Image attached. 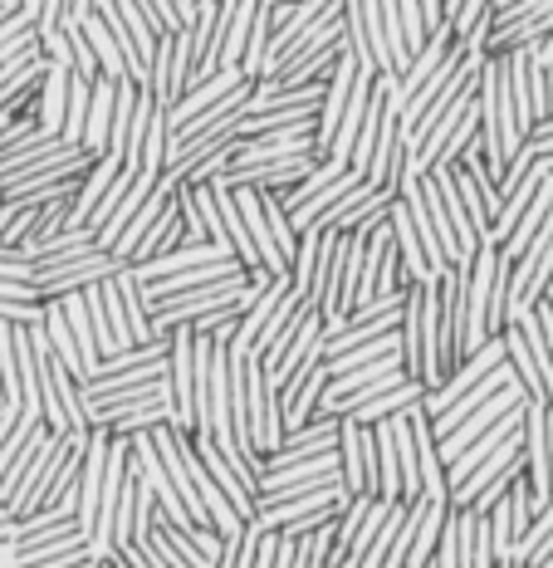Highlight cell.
<instances>
[{"mask_svg":"<svg viewBox=\"0 0 553 568\" xmlns=\"http://www.w3.org/2000/svg\"><path fill=\"white\" fill-rule=\"evenodd\" d=\"M0 10H6V16H16V10H20V0H0Z\"/></svg>","mask_w":553,"mask_h":568,"instance_id":"43","label":"cell"},{"mask_svg":"<svg viewBox=\"0 0 553 568\" xmlns=\"http://www.w3.org/2000/svg\"><path fill=\"white\" fill-rule=\"evenodd\" d=\"M117 260L109 251H74V255H64V260H44V265H34V290H40V304H54V300H64V294H79V290H89V284H103V280H113L117 275Z\"/></svg>","mask_w":553,"mask_h":568,"instance_id":"1","label":"cell"},{"mask_svg":"<svg viewBox=\"0 0 553 568\" xmlns=\"http://www.w3.org/2000/svg\"><path fill=\"white\" fill-rule=\"evenodd\" d=\"M0 304H40V290L25 280H0Z\"/></svg>","mask_w":553,"mask_h":568,"instance_id":"37","label":"cell"},{"mask_svg":"<svg viewBox=\"0 0 553 568\" xmlns=\"http://www.w3.org/2000/svg\"><path fill=\"white\" fill-rule=\"evenodd\" d=\"M0 211H6V192H0Z\"/></svg>","mask_w":553,"mask_h":568,"instance_id":"46","label":"cell"},{"mask_svg":"<svg viewBox=\"0 0 553 568\" xmlns=\"http://www.w3.org/2000/svg\"><path fill=\"white\" fill-rule=\"evenodd\" d=\"M534 69H539V74H553V30H549V40H539L534 44Z\"/></svg>","mask_w":553,"mask_h":568,"instance_id":"39","label":"cell"},{"mask_svg":"<svg viewBox=\"0 0 553 568\" xmlns=\"http://www.w3.org/2000/svg\"><path fill=\"white\" fill-rule=\"evenodd\" d=\"M240 84H245V74H240V69H221L216 79H206V84L186 89L182 99H176L172 109H167V133H182V128L192 123V118H202L206 109H216V103L226 99L231 89H240Z\"/></svg>","mask_w":553,"mask_h":568,"instance_id":"11","label":"cell"},{"mask_svg":"<svg viewBox=\"0 0 553 568\" xmlns=\"http://www.w3.org/2000/svg\"><path fill=\"white\" fill-rule=\"evenodd\" d=\"M64 103H69V69H44L40 79V133H64Z\"/></svg>","mask_w":553,"mask_h":568,"instance_id":"22","label":"cell"},{"mask_svg":"<svg viewBox=\"0 0 553 568\" xmlns=\"http://www.w3.org/2000/svg\"><path fill=\"white\" fill-rule=\"evenodd\" d=\"M152 529H157L162 539L172 544L176 554H182L192 568H216L221 564V535H211L206 525H186V529H172L162 525V519H152Z\"/></svg>","mask_w":553,"mask_h":568,"instance_id":"13","label":"cell"},{"mask_svg":"<svg viewBox=\"0 0 553 568\" xmlns=\"http://www.w3.org/2000/svg\"><path fill=\"white\" fill-rule=\"evenodd\" d=\"M549 304H553V294H549Z\"/></svg>","mask_w":553,"mask_h":568,"instance_id":"49","label":"cell"},{"mask_svg":"<svg viewBox=\"0 0 553 568\" xmlns=\"http://www.w3.org/2000/svg\"><path fill=\"white\" fill-rule=\"evenodd\" d=\"M338 525V519H334ZM334 525L319 529V535L294 539V568H328V544H334Z\"/></svg>","mask_w":553,"mask_h":568,"instance_id":"34","label":"cell"},{"mask_svg":"<svg viewBox=\"0 0 553 568\" xmlns=\"http://www.w3.org/2000/svg\"><path fill=\"white\" fill-rule=\"evenodd\" d=\"M324 452H338V417H314L309 426H299V432H285L279 452H269L260 460V476L265 470H279V466H294V460L324 456Z\"/></svg>","mask_w":553,"mask_h":568,"instance_id":"10","label":"cell"},{"mask_svg":"<svg viewBox=\"0 0 553 568\" xmlns=\"http://www.w3.org/2000/svg\"><path fill=\"white\" fill-rule=\"evenodd\" d=\"M10 525H16V519H10L6 510H0V535H6V529H10Z\"/></svg>","mask_w":553,"mask_h":568,"instance_id":"44","label":"cell"},{"mask_svg":"<svg viewBox=\"0 0 553 568\" xmlns=\"http://www.w3.org/2000/svg\"><path fill=\"white\" fill-rule=\"evenodd\" d=\"M421 397H427V387H421V383H411V377H407L402 387H392V393L372 397L368 407H358V412H352V422H358V426H378V422H392V417H402V412L421 407Z\"/></svg>","mask_w":553,"mask_h":568,"instance_id":"19","label":"cell"},{"mask_svg":"<svg viewBox=\"0 0 553 568\" xmlns=\"http://www.w3.org/2000/svg\"><path fill=\"white\" fill-rule=\"evenodd\" d=\"M117 284V300H123V314H127V338H133V348L137 343H152V318H147V304H143V284H137L133 270H117L113 275Z\"/></svg>","mask_w":553,"mask_h":568,"instance_id":"24","label":"cell"},{"mask_svg":"<svg viewBox=\"0 0 553 568\" xmlns=\"http://www.w3.org/2000/svg\"><path fill=\"white\" fill-rule=\"evenodd\" d=\"M20 6H34V0H20Z\"/></svg>","mask_w":553,"mask_h":568,"instance_id":"47","label":"cell"},{"mask_svg":"<svg viewBox=\"0 0 553 568\" xmlns=\"http://www.w3.org/2000/svg\"><path fill=\"white\" fill-rule=\"evenodd\" d=\"M500 568H524V564H500Z\"/></svg>","mask_w":553,"mask_h":568,"instance_id":"45","label":"cell"},{"mask_svg":"<svg viewBox=\"0 0 553 568\" xmlns=\"http://www.w3.org/2000/svg\"><path fill=\"white\" fill-rule=\"evenodd\" d=\"M553 554V500L539 510L534 519H529V529H524V539H520V549H514V564H524V568H534V564H544Z\"/></svg>","mask_w":553,"mask_h":568,"instance_id":"28","label":"cell"},{"mask_svg":"<svg viewBox=\"0 0 553 568\" xmlns=\"http://www.w3.org/2000/svg\"><path fill=\"white\" fill-rule=\"evenodd\" d=\"M167 142H172L167 109H157V113H152V123H147V138H143V172L162 176V168H167Z\"/></svg>","mask_w":553,"mask_h":568,"instance_id":"33","label":"cell"},{"mask_svg":"<svg viewBox=\"0 0 553 568\" xmlns=\"http://www.w3.org/2000/svg\"><path fill=\"white\" fill-rule=\"evenodd\" d=\"M186 245V231H182V216H176V206L167 201V211H162V221L143 235V245L133 251V265H147V260H157V255H172V251H182ZM127 265V270H133Z\"/></svg>","mask_w":553,"mask_h":568,"instance_id":"23","label":"cell"},{"mask_svg":"<svg viewBox=\"0 0 553 568\" xmlns=\"http://www.w3.org/2000/svg\"><path fill=\"white\" fill-rule=\"evenodd\" d=\"M16 422H20V417H16V412H0V446H6V436H10V432H16Z\"/></svg>","mask_w":553,"mask_h":568,"instance_id":"41","label":"cell"},{"mask_svg":"<svg viewBox=\"0 0 553 568\" xmlns=\"http://www.w3.org/2000/svg\"><path fill=\"white\" fill-rule=\"evenodd\" d=\"M510 383H520V377L510 373V363H500V368L490 373L485 383H475V387H470V393H465L461 402H451V407H446L441 417L431 422V432H437V442H441V436H451L455 426H461V422H465V417H470V412H475V407H485L490 397H500V393H504V387H510Z\"/></svg>","mask_w":553,"mask_h":568,"instance_id":"12","label":"cell"},{"mask_svg":"<svg viewBox=\"0 0 553 568\" xmlns=\"http://www.w3.org/2000/svg\"><path fill=\"white\" fill-rule=\"evenodd\" d=\"M167 383H172V426L182 436L196 432V353L192 328H172L167 334Z\"/></svg>","mask_w":553,"mask_h":568,"instance_id":"4","label":"cell"},{"mask_svg":"<svg viewBox=\"0 0 553 568\" xmlns=\"http://www.w3.org/2000/svg\"><path fill=\"white\" fill-rule=\"evenodd\" d=\"M172 422V407L167 402H152V407H137V412H127V417H117V422H109L103 432L109 436H143V432H152V426H167Z\"/></svg>","mask_w":553,"mask_h":568,"instance_id":"32","label":"cell"},{"mask_svg":"<svg viewBox=\"0 0 553 568\" xmlns=\"http://www.w3.org/2000/svg\"><path fill=\"white\" fill-rule=\"evenodd\" d=\"M549 211H553V182H544V186H539V196H534V201H529V206H524L520 226H514V231H510V241L500 245V255L510 260V265H514V260H520V255L529 251V241H534V235L544 231Z\"/></svg>","mask_w":553,"mask_h":568,"instance_id":"18","label":"cell"},{"mask_svg":"<svg viewBox=\"0 0 553 568\" xmlns=\"http://www.w3.org/2000/svg\"><path fill=\"white\" fill-rule=\"evenodd\" d=\"M260 539H265V529L250 519V525H245L235 539H221V564H216V568H255Z\"/></svg>","mask_w":553,"mask_h":568,"instance_id":"30","label":"cell"},{"mask_svg":"<svg viewBox=\"0 0 553 568\" xmlns=\"http://www.w3.org/2000/svg\"><path fill=\"white\" fill-rule=\"evenodd\" d=\"M421 16H427V30H431V34L446 26V20H441V0H421Z\"/></svg>","mask_w":553,"mask_h":568,"instance_id":"40","label":"cell"},{"mask_svg":"<svg viewBox=\"0 0 553 568\" xmlns=\"http://www.w3.org/2000/svg\"><path fill=\"white\" fill-rule=\"evenodd\" d=\"M309 358H324V314H319V310H304L299 328H294V338L285 343V353H279L275 363H265V368H260L269 397L285 393V383H289V377L299 373Z\"/></svg>","mask_w":553,"mask_h":568,"instance_id":"6","label":"cell"},{"mask_svg":"<svg viewBox=\"0 0 553 568\" xmlns=\"http://www.w3.org/2000/svg\"><path fill=\"white\" fill-rule=\"evenodd\" d=\"M455 50V34L451 30H437V34H427V44H421L417 54H411V64H407V74L397 79V89H402V99H411V93H421V84H431V74L446 64V54ZM407 109V103H402Z\"/></svg>","mask_w":553,"mask_h":568,"instance_id":"14","label":"cell"},{"mask_svg":"<svg viewBox=\"0 0 553 568\" xmlns=\"http://www.w3.org/2000/svg\"><path fill=\"white\" fill-rule=\"evenodd\" d=\"M392 206H397V192H372V196L348 216L344 235H372L378 226H387V211H392Z\"/></svg>","mask_w":553,"mask_h":568,"instance_id":"31","label":"cell"},{"mask_svg":"<svg viewBox=\"0 0 553 568\" xmlns=\"http://www.w3.org/2000/svg\"><path fill=\"white\" fill-rule=\"evenodd\" d=\"M319 245H324V231H304L299 245H294V260H289V290L309 304V284H314V265H319Z\"/></svg>","mask_w":553,"mask_h":568,"instance_id":"29","label":"cell"},{"mask_svg":"<svg viewBox=\"0 0 553 568\" xmlns=\"http://www.w3.org/2000/svg\"><path fill=\"white\" fill-rule=\"evenodd\" d=\"M392 446H397V476H402V505L421 500V476H417V442H411L407 412L392 417Z\"/></svg>","mask_w":553,"mask_h":568,"instance_id":"26","label":"cell"},{"mask_svg":"<svg viewBox=\"0 0 553 568\" xmlns=\"http://www.w3.org/2000/svg\"><path fill=\"white\" fill-rule=\"evenodd\" d=\"M411 422V442H417V476H421V500L431 505H451V490H446V460L437 452V432H431L427 412L411 407L407 412Z\"/></svg>","mask_w":553,"mask_h":568,"instance_id":"9","label":"cell"},{"mask_svg":"<svg viewBox=\"0 0 553 568\" xmlns=\"http://www.w3.org/2000/svg\"><path fill=\"white\" fill-rule=\"evenodd\" d=\"M534 318H539V334H544V348H549V363H553V304L539 300L534 304Z\"/></svg>","mask_w":553,"mask_h":568,"instance_id":"38","label":"cell"},{"mask_svg":"<svg viewBox=\"0 0 553 568\" xmlns=\"http://www.w3.org/2000/svg\"><path fill=\"white\" fill-rule=\"evenodd\" d=\"M549 89H553V74H549Z\"/></svg>","mask_w":553,"mask_h":568,"instance_id":"48","label":"cell"},{"mask_svg":"<svg viewBox=\"0 0 553 568\" xmlns=\"http://www.w3.org/2000/svg\"><path fill=\"white\" fill-rule=\"evenodd\" d=\"M324 387H328V368L324 358H309L299 373L285 383V393H279V417H285V432H299V426H309L319 417V402H324Z\"/></svg>","mask_w":553,"mask_h":568,"instance_id":"8","label":"cell"},{"mask_svg":"<svg viewBox=\"0 0 553 568\" xmlns=\"http://www.w3.org/2000/svg\"><path fill=\"white\" fill-rule=\"evenodd\" d=\"M137 10H143L147 26L157 30V40L162 34H186V20H182V10H176V0H137Z\"/></svg>","mask_w":553,"mask_h":568,"instance_id":"35","label":"cell"},{"mask_svg":"<svg viewBox=\"0 0 553 568\" xmlns=\"http://www.w3.org/2000/svg\"><path fill=\"white\" fill-rule=\"evenodd\" d=\"M446 515H451V505L421 500V519H417V535H411V549H407L402 568H431V554H437V539L446 529Z\"/></svg>","mask_w":553,"mask_h":568,"instance_id":"20","label":"cell"},{"mask_svg":"<svg viewBox=\"0 0 553 568\" xmlns=\"http://www.w3.org/2000/svg\"><path fill=\"white\" fill-rule=\"evenodd\" d=\"M74 568H103V559H99V554H89V559H84V564H74Z\"/></svg>","mask_w":553,"mask_h":568,"instance_id":"42","label":"cell"},{"mask_svg":"<svg viewBox=\"0 0 553 568\" xmlns=\"http://www.w3.org/2000/svg\"><path fill=\"white\" fill-rule=\"evenodd\" d=\"M500 363H504V343H500V338H490L480 353H470V358H465V363H461V368H455L451 377H446V383L437 387V393H427V397H421V412H427V422H437L441 412L451 407V402H461V397H465L475 383H485V377L495 373Z\"/></svg>","mask_w":553,"mask_h":568,"instance_id":"7","label":"cell"},{"mask_svg":"<svg viewBox=\"0 0 553 568\" xmlns=\"http://www.w3.org/2000/svg\"><path fill=\"white\" fill-rule=\"evenodd\" d=\"M240 383H245V436H250V446L265 460L269 452H279V442H285V417H279V402L269 397V387H265L260 358L240 363Z\"/></svg>","mask_w":553,"mask_h":568,"instance_id":"2","label":"cell"},{"mask_svg":"<svg viewBox=\"0 0 553 568\" xmlns=\"http://www.w3.org/2000/svg\"><path fill=\"white\" fill-rule=\"evenodd\" d=\"M338 476H344L348 500H358V495L378 500V446H372V426L338 417Z\"/></svg>","mask_w":553,"mask_h":568,"instance_id":"3","label":"cell"},{"mask_svg":"<svg viewBox=\"0 0 553 568\" xmlns=\"http://www.w3.org/2000/svg\"><path fill=\"white\" fill-rule=\"evenodd\" d=\"M79 30H84V40H89V50H93V64H99V79H113V84H123V79H127V64H123V50H117L113 30L103 26L99 16L79 20ZM127 84H133V79H127Z\"/></svg>","mask_w":553,"mask_h":568,"instance_id":"16","label":"cell"},{"mask_svg":"<svg viewBox=\"0 0 553 568\" xmlns=\"http://www.w3.org/2000/svg\"><path fill=\"white\" fill-rule=\"evenodd\" d=\"M40 328H44V338H50V353H54L59 363H64V373L74 377L79 387H84V383H89V373H84V358H79V348H74V334H69V324H64V310H59V300H54V304H44Z\"/></svg>","mask_w":553,"mask_h":568,"instance_id":"17","label":"cell"},{"mask_svg":"<svg viewBox=\"0 0 553 568\" xmlns=\"http://www.w3.org/2000/svg\"><path fill=\"white\" fill-rule=\"evenodd\" d=\"M113 99H117V84H113V79H93V93H89V118H84V152H93V158H103V152H109Z\"/></svg>","mask_w":553,"mask_h":568,"instance_id":"15","label":"cell"},{"mask_svg":"<svg viewBox=\"0 0 553 568\" xmlns=\"http://www.w3.org/2000/svg\"><path fill=\"white\" fill-rule=\"evenodd\" d=\"M137 549H143V554H147V559H152V568H192V564H186V559H182V554H176V549H172V544H167V539H162V535H157V529H152V535H147L143 544H137Z\"/></svg>","mask_w":553,"mask_h":568,"instance_id":"36","label":"cell"},{"mask_svg":"<svg viewBox=\"0 0 553 568\" xmlns=\"http://www.w3.org/2000/svg\"><path fill=\"white\" fill-rule=\"evenodd\" d=\"M113 16H117V26H123L127 44L137 50V59L152 64V54H157V30L147 26V16L137 10V0H113Z\"/></svg>","mask_w":553,"mask_h":568,"instance_id":"27","label":"cell"},{"mask_svg":"<svg viewBox=\"0 0 553 568\" xmlns=\"http://www.w3.org/2000/svg\"><path fill=\"white\" fill-rule=\"evenodd\" d=\"M167 201H172V196L152 192V196L143 201V211H137V216L123 226V235H117V241H113V251H109V255L117 260V265H133V251H137V245H143V235H147V231L162 221V211H167Z\"/></svg>","mask_w":553,"mask_h":568,"instance_id":"21","label":"cell"},{"mask_svg":"<svg viewBox=\"0 0 553 568\" xmlns=\"http://www.w3.org/2000/svg\"><path fill=\"white\" fill-rule=\"evenodd\" d=\"M162 363H167V338H152V343H137V348H123L117 358H103L93 377H127V373H143V368H162Z\"/></svg>","mask_w":553,"mask_h":568,"instance_id":"25","label":"cell"},{"mask_svg":"<svg viewBox=\"0 0 553 568\" xmlns=\"http://www.w3.org/2000/svg\"><path fill=\"white\" fill-rule=\"evenodd\" d=\"M285 158H319L314 123H294V128H279V133H265L255 142H235L231 148V168H265V162H285Z\"/></svg>","mask_w":553,"mask_h":568,"instance_id":"5","label":"cell"}]
</instances>
